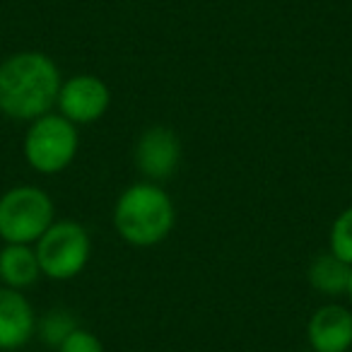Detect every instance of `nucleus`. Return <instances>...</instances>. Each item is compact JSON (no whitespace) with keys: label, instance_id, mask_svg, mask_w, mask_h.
Instances as JSON below:
<instances>
[{"label":"nucleus","instance_id":"obj_1","mask_svg":"<svg viewBox=\"0 0 352 352\" xmlns=\"http://www.w3.org/2000/svg\"><path fill=\"white\" fill-rule=\"evenodd\" d=\"M63 75L49 54L17 51L0 60V113L32 123L54 111Z\"/></svg>","mask_w":352,"mask_h":352},{"label":"nucleus","instance_id":"obj_2","mask_svg":"<svg viewBox=\"0 0 352 352\" xmlns=\"http://www.w3.org/2000/svg\"><path fill=\"white\" fill-rule=\"evenodd\" d=\"M113 230L126 244L150 249L166 239L176 227V206L162 184L135 182L123 188L113 203Z\"/></svg>","mask_w":352,"mask_h":352},{"label":"nucleus","instance_id":"obj_3","mask_svg":"<svg viewBox=\"0 0 352 352\" xmlns=\"http://www.w3.org/2000/svg\"><path fill=\"white\" fill-rule=\"evenodd\" d=\"M80 152V128L58 111L27 123L22 138V155L36 174L54 176L65 171Z\"/></svg>","mask_w":352,"mask_h":352},{"label":"nucleus","instance_id":"obj_4","mask_svg":"<svg viewBox=\"0 0 352 352\" xmlns=\"http://www.w3.org/2000/svg\"><path fill=\"white\" fill-rule=\"evenodd\" d=\"M54 222V198L44 188L20 184L0 196V239L6 244L34 246Z\"/></svg>","mask_w":352,"mask_h":352},{"label":"nucleus","instance_id":"obj_5","mask_svg":"<svg viewBox=\"0 0 352 352\" xmlns=\"http://www.w3.org/2000/svg\"><path fill=\"white\" fill-rule=\"evenodd\" d=\"M41 275L56 283L73 280L87 268L92 256V236L75 220H56L34 244Z\"/></svg>","mask_w":352,"mask_h":352},{"label":"nucleus","instance_id":"obj_6","mask_svg":"<svg viewBox=\"0 0 352 352\" xmlns=\"http://www.w3.org/2000/svg\"><path fill=\"white\" fill-rule=\"evenodd\" d=\"M109 107H111V89L99 75L92 73L65 78L56 99V111L78 128L97 123L99 118H104Z\"/></svg>","mask_w":352,"mask_h":352},{"label":"nucleus","instance_id":"obj_7","mask_svg":"<svg viewBox=\"0 0 352 352\" xmlns=\"http://www.w3.org/2000/svg\"><path fill=\"white\" fill-rule=\"evenodd\" d=\"M133 160L145 182L162 184L171 179L182 164V140L174 128L150 126L138 135Z\"/></svg>","mask_w":352,"mask_h":352},{"label":"nucleus","instance_id":"obj_8","mask_svg":"<svg viewBox=\"0 0 352 352\" xmlns=\"http://www.w3.org/2000/svg\"><path fill=\"white\" fill-rule=\"evenodd\" d=\"M36 311L22 289L0 285V352H17L36 336Z\"/></svg>","mask_w":352,"mask_h":352},{"label":"nucleus","instance_id":"obj_9","mask_svg":"<svg viewBox=\"0 0 352 352\" xmlns=\"http://www.w3.org/2000/svg\"><path fill=\"white\" fill-rule=\"evenodd\" d=\"M307 340L314 352L352 350V311L342 304H323L309 316Z\"/></svg>","mask_w":352,"mask_h":352},{"label":"nucleus","instance_id":"obj_10","mask_svg":"<svg viewBox=\"0 0 352 352\" xmlns=\"http://www.w3.org/2000/svg\"><path fill=\"white\" fill-rule=\"evenodd\" d=\"M41 278V265L32 244H6L0 249V285L22 289L36 285Z\"/></svg>","mask_w":352,"mask_h":352},{"label":"nucleus","instance_id":"obj_11","mask_svg":"<svg viewBox=\"0 0 352 352\" xmlns=\"http://www.w3.org/2000/svg\"><path fill=\"white\" fill-rule=\"evenodd\" d=\"M350 273H352V265H347L345 261H340L331 251H323V254H318L309 263L307 280L323 297H340V294H347Z\"/></svg>","mask_w":352,"mask_h":352},{"label":"nucleus","instance_id":"obj_12","mask_svg":"<svg viewBox=\"0 0 352 352\" xmlns=\"http://www.w3.org/2000/svg\"><path fill=\"white\" fill-rule=\"evenodd\" d=\"M80 328V321L75 318V314H70L68 309H51L44 316L36 321V336L44 340V345L58 350V345L70 336L73 331Z\"/></svg>","mask_w":352,"mask_h":352},{"label":"nucleus","instance_id":"obj_13","mask_svg":"<svg viewBox=\"0 0 352 352\" xmlns=\"http://www.w3.org/2000/svg\"><path fill=\"white\" fill-rule=\"evenodd\" d=\"M328 251L352 265V206L338 212L328 232Z\"/></svg>","mask_w":352,"mask_h":352},{"label":"nucleus","instance_id":"obj_14","mask_svg":"<svg viewBox=\"0 0 352 352\" xmlns=\"http://www.w3.org/2000/svg\"><path fill=\"white\" fill-rule=\"evenodd\" d=\"M56 352H104V342L92 331L80 326L78 331H73L60 342Z\"/></svg>","mask_w":352,"mask_h":352},{"label":"nucleus","instance_id":"obj_15","mask_svg":"<svg viewBox=\"0 0 352 352\" xmlns=\"http://www.w3.org/2000/svg\"><path fill=\"white\" fill-rule=\"evenodd\" d=\"M347 297H350V307H352V273H350V285H347Z\"/></svg>","mask_w":352,"mask_h":352},{"label":"nucleus","instance_id":"obj_16","mask_svg":"<svg viewBox=\"0 0 352 352\" xmlns=\"http://www.w3.org/2000/svg\"><path fill=\"white\" fill-rule=\"evenodd\" d=\"M307 352H314V350H307Z\"/></svg>","mask_w":352,"mask_h":352}]
</instances>
